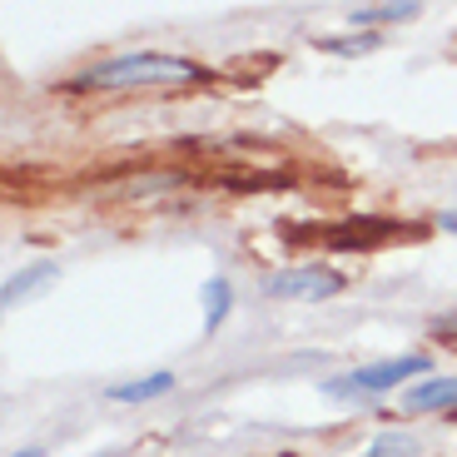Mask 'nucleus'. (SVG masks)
Returning a JSON list of instances; mask_svg holds the SVG:
<instances>
[{
  "instance_id": "obj_1",
  "label": "nucleus",
  "mask_w": 457,
  "mask_h": 457,
  "mask_svg": "<svg viewBox=\"0 0 457 457\" xmlns=\"http://www.w3.org/2000/svg\"><path fill=\"white\" fill-rule=\"evenodd\" d=\"M204 70L184 55H160V50H135V55H110L80 75V90H139V85H179L199 80Z\"/></svg>"
},
{
  "instance_id": "obj_2",
  "label": "nucleus",
  "mask_w": 457,
  "mask_h": 457,
  "mask_svg": "<svg viewBox=\"0 0 457 457\" xmlns=\"http://www.w3.org/2000/svg\"><path fill=\"white\" fill-rule=\"evenodd\" d=\"M433 368L428 353H403V358H383V363H368V368H353L343 378H323L319 393L323 398H378V393H393L403 378H423Z\"/></svg>"
},
{
  "instance_id": "obj_3",
  "label": "nucleus",
  "mask_w": 457,
  "mask_h": 457,
  "mask_svg": "<svg viewBox=\"0 0 457 457\" xmlns=\"http://www.w3.org/2000/svg\"><path fill=\"white\" fill-rule=\"evenodd\" d=\"M343 288L338 269H323V263H298V269H278V274L263 278V298H278V303H323Z\"/></svg>"
},
{
  "instance_id": "obj_4",
  "label": "nucleus",
  "mask_w": 457,
  "mask_h": 457,
  "mask_svg": "<svg viewBox=\"0 0 457 457\" xmlns=\"http://www.w3.org/2000/svg\"><path fill=\"white\" fill-rule=\"evenodd\" d=\"M457 408V378H423L403 393V412H453Z\"/></svg>"
},
{
  "instance_id": "obj_5",
  "label": "nucleus",
  "mask_w": 457,
  "mask_h": 457,
  "mask_svg": "<svg viewBox=\"0 0 457 457\" xmlns=\"http://www.w3.org/2000/svg\"><path fill=\"white\" fill-rule=\"evenodd\" d=\"M55 259H40V263H25L21 274H11L5 278V288H0V303L5 309H15V303H25V298L35 294V288H46V284H55Z\"/></svg>"
},
{
  "instance_id": "obj_6",
  "label": "nucleus",
  "mask_w": 457,
  "mask_h": 457,
  "mask_svg": "<svg viewBox=\"0 0 457 457\" xmlns=\"http://www.w3.org/2000/svg\"><path fill=\"white\" fill-rule=\"evenodd\" d=\"M418 5H423V0H378V5H358V11L348 15V25H358V30H373V25H398V21H412V15H418Z\"/></svg>"
},
{
  "instance_id": "obj_7",
  "label": "nucleus",
  "mask_w": 457,
  "mask_h": 457,
  "mask_svg": "<svg viewBox=\"0 0 457 457\" xmlns=\"http://www.w3.org/2000/svg\"><path fill=\"white\" fill-rule=\"evenodd\" d=\"M174 383H179L174 373H149V378H135V383H114L110 398L114 403H154V398H170Z\"/></svg>"
},
{
  "instance_id": "obj_8",
  "label": "nucleus",
  "mask_w": 457,
  "mask_h": 457,
  "mask_svg": "<svg viewBox=\"0 0 457 457\" xmlns=\"http://www.w3.org/2000/svg\"><path fill=\"white\" fill-rule=\"evenodd\" d=\"M228 309H234V284H228V278H209L204 284V333L224 328Z\"/></svg>"
},
{
  "instance_id": "obj_9",
  "label": "nucleus",
  "mask_w": 457,
  "mask_h": 457,
  "mask_svg": "<svg viewBox=\"0 0 457 457\" xmlns=\"http://www.w3.org/2000/svg\"><path fill=\"white\" fill-rule=\"evenodd\" d=\"M368 457H423V443L412 433H378L368 443Z\"/></svg>"
},
{
  "instance_id": "obj_10",
  "label": "nucleus",
  "mask_w": 457,
  "mask_h": 457,
  "mask_svg": "<svg viewBox=\"0 0 457 457\" xmlns=\"http://www.w3.org/2000/svg\"><path fill=\"white\" fill-rule=\"evenodd\" d=\"M319 50H328V55H368V50H378V35H373V30H358V35H323Z\"/></svg>"
},
{
  "instance_id": "obj_11",
  "label": "nucleus",
  "mask_w": 457,
  "mask_h": 457,
  "mask_svg": "<svg viewBox=\"0 0 457 457\" xmlns=\"http://www.w3.org/2000/svg\"><path fill=\"white\" fill-rule=\"evenodd\" d=\"M388 234V224H358V228H338V234H328V244H373Z\"/></svg>"
},
{
  "instance_id": "obj_12",
  "label": "nucleus",
  "mask_w": 457,
  "mask_h": 457,
  "mask_svg": "<svg viewBox=\"0 0 457 457\" xmlns=\"http://www.w3.org/2000/svg\"><path fill=\"white\" fill-rule=\"evenodd\" d=\"M437 228H447V234H457V209H443V214H437Z\"/></svg>"
},
{
  "instance_id": "obj_13",
  "label": "nucleus",
  "mask_w": 457,
  "mask_h": 457,
  "mask_svg": "<svg viewBox=\"0 0 457 457\" xmlns=\"http://www.w3.org/2000/svg\"><path fill=\"white\" fill-rule=\"evenodd\" d=\"M11 457H40V447H15Z\"/></svg>"
},
{
  "instance_id": "obj_14",
  "label": "nucleus",
  "mask_w": 457,
  "mask_h": 457,
  "mask_svg": "<svg viewBox=\"0 0 457 457\" xmlns=\"http://www.w3.org/2000/svg\"><path fill=\"white\" fill-rule=\"evenodd\" d=\"M278 457H298V453H278Z\"/></svg>"
}]
</instances>
